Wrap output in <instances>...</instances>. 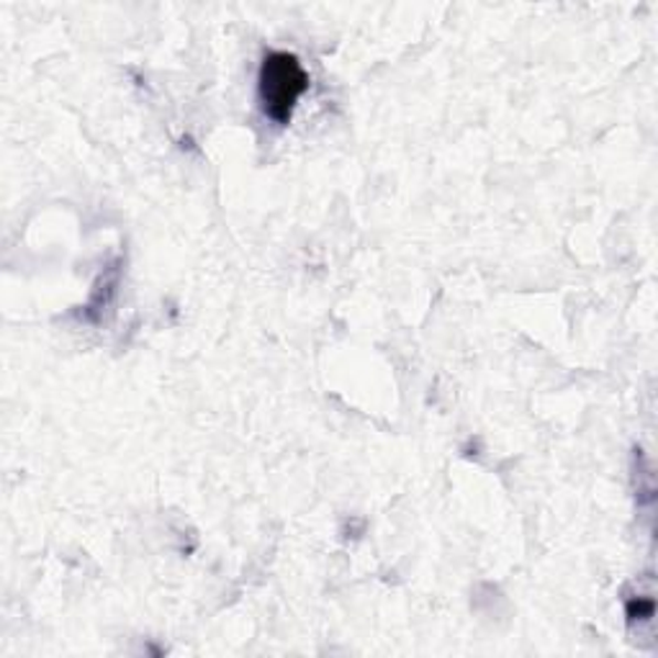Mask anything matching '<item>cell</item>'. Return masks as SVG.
<instances>
[{
    "label": "cell",
    "instance_id": "cell-2",
    "mask_svg": "<svg viewBox=\"0 0 658 658\" xmlns=\"http://www.w3.org/2000/svg\"><path fill=\"white\" fill-rule=\"evenodd\" d=\"M654 609H656L654 597H644V594H638V597H630L625 602V615H628L630 623L651 620Z\"/></svg>",
    "mask_w": 658,
    "mask_h": 658
},
{
    "label": "cell",
    "instance_id": "cell-1",
    "mask_svg": "<svg viewBox=\"0 0 658 658\" xmlns=\"http://www.w3.org/2000/svg\"><path fill=\"white\" fill-rule=\"evenodd\" d=\"M257 88H261L265 116L276 124H288L296 104L309 88V75L296 54L270 52L265 54L261 65Z\"/></svg>",
    "mask_w": 658,
    "mask_h": 658
}]
</instances>
